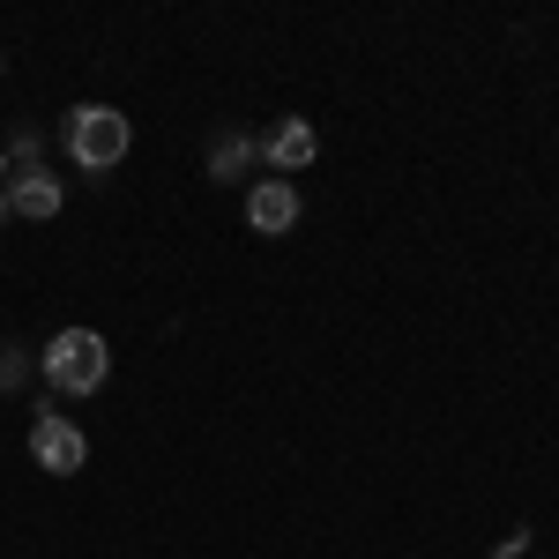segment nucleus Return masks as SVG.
Masks as SVG:
<instances>
[{
  "mask_svg": "<svg viewBox=\"0 0 559 559\" xmlns=\"http://www.w3.org/2000/svg\"><path fill=\"white\" fill-rule=\"evenodd\" d=\"M128 150H134V120L120 105H75L68 112V157L83 173H112Z\"/></svg>",
  "mask_w": 559,
  "mask_h": 559,
  "instance_id": "obj_1",
  "label": "nucleus"
},
{
  "mask_svg": "<svg viewBox=\"0 0 559 559\" xmlns=\"http://www.w3.org/2000/svg\"><path fill=\"white\" fill-rule=\"evenodd\" d=\"M38 366H45V381L60 388V395H97L105 373H112V350H105L97 329H60V336L45 344Z\"/></svg>",
  "mask_w": 559,
  "mask_h": 559,
  "instance_id": "obj_2",
  "label": "nucleus"
},
{
  "mask_svg": "<svg viewBox=\"0 0 559 559\" xmlns=\"http://www.w3.org/2000/svg\"><path fill=\"white\" fill-rule=\"evenodd\" d=\"M31 463H38V471H52V477H75L90 463V440L68 426L52 403H38V418H31Z\"/></svg>",
  "mask_w": 559,
  "mask_h": 559,
  "instance_id": "obj_3",
  "label": "nucleus"
},
{
  "mask_svg": "<svg viewBox=\"0 0 559 559\" xmlns=\"http://www.w3.org/2000/svg\"><path fill=\"white\" fill-rule=\"evenodd\" d=\"M247 224L261 239H284L299 224V179H254L247 187Z\"/></svg>",
  "mask_w": 559,
  "mask_h": 559,
  "instance_id": "obj_4",
  "label": "nucleus"
},
{
  "mask_svg": "<svg viewBox=\"0 0 559 559\" xmlns=\"http://www.w3.org/2000/svg\"><path fill=\"white\" fill-rule=\"evenodd\" d=\"M261 157L276 165V179H299L306 165L321 157V134H313V120H299V112H292V120H276V128L261 134Z\"/></svg>",
  "mask_w": 559,
  "mask_h": 559,
  "instance_id": "obj_5",
  "label": "nucleus"
},
{
  "mask_svg": "<svg viewBox=\"0 0 559 559\" xmlns=\"http://www.w3.org/2000/svg\"><path fill=\"white\" fill-rule=\"evenodd\" d=\"M8 210L31 216V224H45V216H60V173H15L8 179Z\"/></svg>",
  "mask_w": 559,
  "mask_h": 559,
  "instance_id": "obj_6",
  "label": "nucleus"
},
{
  "mask_svg": "<svg viewBox=\"0 0 559 559\" xmlns=\"http://www.w3.org/2000/svg\"><path fill=\"white\" fill-rule=\"evenodd\" d=\"M254 157H261V142H247V134H216V142H210V179H224V187H231V179L247 173Z\"/></svg>",
  "mask_w": 559,
  "mask_h": 559,
  "instance_id": "obj_7",
  "label": "nucleus"
},
{
  "mask_svg": "<svg viewBox=\"0 0 559 559\" xmlns=\"http://www.w3.org/2000/svg\"><path fill=\"white\" fill-rule=\"evenodd\" d=\"M23 373H31V358H23L15 344H0V395H8V388H23Z\"/></svg>",
  "mask_w": 559,
  "mask_h": 559,
  "instance_id": "obj_8",
  "label": "nucleus"
},
{
  "mask_svg": "<svg viewBox=\"0 0 559 559\" xmlns=\"http://www.w3.org/2000/svg\"><path fill=\"white\" fill-rule=\"evenodd\" d=\"M8 216L15 210H8V157H0V224H8Z\"/></svg>",
  "mask_w": 559,
  "mask_h": 559,
  "instance_id": "obj_9",
  "label": "nucleus"
},
{
  "mask_svg": "<svg viewBox=\"0 0 559 559\" xmlns=\"http://www.w3.org/2000/svg\"><path fill=\"white\" fill-rule=\"evenodd\" d=\"M0 68H8V60H0Z\"/></svg>",
  "mask_w": 559,
  "mask_h": 559,
  "instance_id": "obj_10",
  "label": "nucleus"
}]
</instances>
